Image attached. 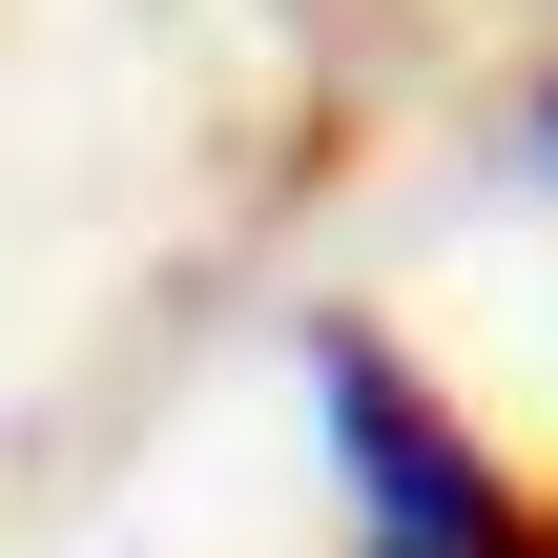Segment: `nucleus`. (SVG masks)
Returning <instances> with one entry per match:
<instances>
[{
    "mask_svg": "<svg viewBox=\"0 0 558 558\" xmlns=\"http://www.w3.org/2000/svg\"><path fill=\"white\" fill-rule=\"evenodd\" d=\"M538 166H558V83H538Z\"/></svg>",
    "mask_w": 558,
    "mask_h": 558,
    "instance_id": "nucleus-2",
    "label": "nucleus"
},
{
    "mask_svg": "<svg viewBox=\"0 0 558 558\" xmlns=\"http://www.w3.org/2000/svg\"><path fill=\"white\" fill-rule=\"evenodd\" d=\"M311 414H331V456H352V497H373V558H538V518L476 476V435H456L373 331L311 352Z\"/></svg>",
    "mask_w": 558,
    "mask_h": 558,
    "instance_id": "nucleus-1",
    "label": "nucleus"
}]
</instances>
